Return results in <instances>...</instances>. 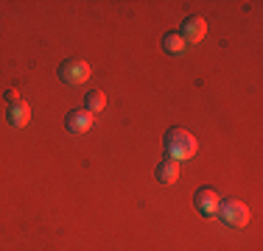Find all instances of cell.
Wrapping results in <instances>:
<instances>
[{
    "mask_svg": "<svg viewBox=\"0 0 263 251\" xmlns=\"http://www.w3.org/2000/svg\"><path fill=\"white\" fill-rule=\"evenodd\" d=\"M165 154H168V159H174V162L191 159V156L196 154V140H193V134L185 129H171L165 134Z\"/></svg>",
    "mask_w": 263,
    "mask_h": 251,
    "instance_id": "obj_1",
    "label": "cell"
},
{
    "mask_svg": "<svg viewBox=\"0 0 263 251\" xmlns=\"http://www.w3.org/2000/svg\"><path fill=\"white\" fill-rule=\"evenodd\" d=\"M216 212L221 215V221L227 223V226H233V229H241V226L249 223V210H247V204H241V201H235V198H227L224 204H218Z\"/></svg>",
    "mask_w": 263,
    "mask_h": 251,
    "instance_id": "obj_2",
    "label": "cell"
},
{
    "mask_svg": "<svg viewBox=\"0 0 263 251\" xmlns=\"http://www.w3.org/2000/svg\"><path fill=\"white\" fill-rule=\"evenodd\" d=\"M90 65H87L84 59H67L59 65V78L65 81V84H84L87 78H90Z\"/></svg>",
    "mask_w": 263,
    "mask_h": 251,
    "instance_id": "obj_3",
    "label": "cell"
},
{
    "mask_svg": "<svg viewBox=\"0 0 263 251\" xmlns=\"http://www.w3.org/2000/svg\"><path fill=\"white\" fill-rule=\"evenodd\" d=\"M92 123H96V117H92V112H87V109H73V112H67V117H65L67 131H73V134L90 131Z\"/></svg>",
    "mask_w": 263,
    "mask_h": 251,
    "instance_id": "obj_4",
    "label": "cell"
},
{
    "mask_svg": "<svg viewBox=\"0 0 263 251\" xmlns=\"http://www.w3.org/2000/svg\"><path fill=\"white\" fill-rule=\"evenodd\" d=\"M204 34H208V23H204V17H187L182 23V28H179V36H182L185 42H202Z\"/></svg>",
    "mask_w": 263,
    "mask_h": 251,
    "instance_id": "obj_5",
    "label": "cell"
},
{
    "mask_svg": "<svg viewBox=\"0 0 263 251\" xmlns=\"http://www.w3.org/2000/svg\"><path fill=\"white\" fill-rule=\"evenodd\" d=\"M193 204H196V210L202 212L204 218H210V215H216V210H218V196L213 190H196V196H193Z\"/></svg>",
    "mask_w": 263,
    "mask_h": 251,
    "instance_id": "obj_6",
    "label": "cell"
},
{
    "mask_svg": "<svg viewBox=\"0 0 263 251\" xmlns=\"http://www.w3.org/2000/svg\"><path fill=\"white\" fill-rule=\"evenodd\" d=\"M6 117H9L11 126H17V129H23L28 120H31V109L26 100H14V103H9V112H6Z\"/></svg>",
    "mask_w": 263,
    "mask_h": 251,
    "instance_id": "obj_7",
    "label": "cell"
},
{
    "mask_svg": "<svg viewBox=\"0 0 263 251\" xmlns=\"http://www.w3.org/2000/svg\"><path fill=\"white\" fill-rule=\"evenodd\" d=\"M179 179V162L174 159H165L157 165V181L160 184H174V181Z\"/></svg>",
    "mask_w": 263,
    "mask_h": 251,
    "instance_id": "obj_8",
    "label": "cell"
},
{
    "mask_svg": "<svg viewBox=\"0 0 263 251\" xmlns=\"http://www.w3.org/2000/svg\"><path fill=\"white\" fill-rule=\"evenodd\" d=\"M185 48H187V42L179 36V31H168L165 36H162V50L165 53H171V56H182L185 53Z\"/></svg>",
    "mask_w": 263,
    "mask_h": 251,
    "instance_id": "obj_9",
    "label": "cell"
},
{
    "mask_svg": "<svg viewBox=\"0 0 263 251\" xmlns=\"http://www.w3.org/2000/svg\"><path fill=\"white\" fill-rule=\"evenodd\" d=\"M106 106V95L101 90H90L87 92V98H84V109L87 112H92V115H96V112H101Z\"/></svg>",
    "mask_w": 263,
    "mask_h": 251,
    "instance_id": "obj_10",
    "label": "cell"
},
{
    "mask_svg": "<svg viewBox=\"0 0 263 251\" xmlns=\"http://www.w3.org/2000/svg\"><path fill=\"white\" fill-rule=\"evenodd\" d=\"M6 98H9V103H14V100H20V98H17V90H9V92H6Z\"/></svg>",
    "mask_w": 263,
    "mask_h": 251,
    "instance_id": "obj_11",
    "label": "cell"
}]
</instances>
